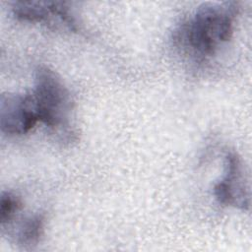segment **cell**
<instances>
[{
    "instance_id": "obj_1",
    "label": "cell",
    "mask_w": 252,
    "mask_h": 252,
    "mask_svg": "<svg viewBox=\"0 0 252 252\" xmlns=\"http://www.w3.org/2000/svg\"><path fill=\"white\" fill-rule=\"evenodd\" d=\"M236 8L234 2L203 4L181 29V40L196 56L213 55L231 38Z\"/></svg>"
},
{
    "instance_id": "obj_2",
    "label": "cell",
    "mask_w": 252,
    "mask_h": 252,
    "mask_svg": "<svg viewBox=\"0 0 252 252\" xmlns=\"http://www.w3.org/2000/svg\"><path fill=\"white\" fill-rule=\"evenodd\" d=\"M32 95L39 122L50 128H62L68 124L72 111L71 96L54 71L46 67L36 71Z\"/></svg>"
},
{
    "instance_id": "obj_3",
    "label": "cell",
    "mask_w": 252,
    "mask_h": 252,
    "mask_svg": "<svg viewBox=\"0 0 252 252\" xmlns=\"http://www.w3.org/2000/svg\"><path fill=\"white\" fill-rule=\"evenodd\" d=\"M39 122L32 93L3 94L0 101L1 131L7 135H22Z\"/></svg>"
},
{
    "instance_id": "obj_4",
    "label": "cell",
    "mask_w": 252,
    "mask_h": 252,
    "mask_svg": "<svg viewBox=\"0 0 252 252\" xmlns=\"http://www.w3.org/2000/svg\"><path fill=\"white\" fill-rule=\"evenodd\" d=\"M216 199L222 205L241 210L249 208V195L240 158L235 153L225 157L224 176L214 187Z\"/></svg>"
},
{
    "instance_id": "obj_5",
    "label": "cell",
    "mask_w": 252,
    "mask_h": 252,
    "mask_svg": "<svg viewBox=\"0 0 252 252\" xmlns=\"http://www.w3.org/2000/svg\"><path fill=\"white\" fill-rule=\"evenodd\" d=\"M12 11L15 18L22 22L46 25L61 23L71 30H76L74 17L63 2L18 1L14 3Z\"/></svg>"
},
{
    "instance_id": "obj_6",
    "label": "cell",
    "mask_w": 252,
    "mask_h": 252,
    "mask_svg": "<svg viewBox=\"0 0 252 252\" xmlns=\"http://www.w3.org/2000/svg\"><path fill=\"white\" fill-rule=\"evenodd\" d=\"M44 225V218L41 215H34L26 219L18 231V243L23 246H32L39 241Z\"/></svg>"
},
{
    "instance_id": "obj_7",
    "label": "cell",
    "mask_w": 252,
    "mask_h": 252,
    "mask_svg": "<svg viewBox=\"0 0 252 252\" xmlns=\"http://www.w3.org/2000/svg\"><path fill=\"white\" fill-rule=\"evenodd\" d=\"M21 202L18 197L10 192H3L0 200V220L1 224H9L21 209Z\"/></svg>"
}]
</instances>
